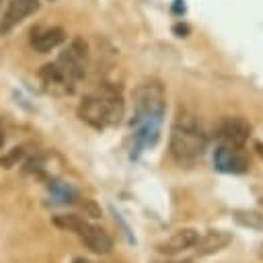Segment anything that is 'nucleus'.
Here are the masks:
<instances>
[{
	"label": "nucleus",
	"instance_id": "f257e3e1",
	"mask_svg": "<svg viewBox=\"0 0 263 263\" xmlns=\"http://www.w3.org/2000/svg\"><path fill=\"white\" fill-rule=\"evenodd\" d=\"M134 127L138 148H150L158 142L162 117L166 111V95L158 80H144L134 92Z\"/></svg>",
	"mask_w": 263,
	"mask_h": 263
},
{
	"label": "nucleus",
	"instance_id": "f03ea898",
	"mask_svg": "<svg viewBox=\"0 0 263 263\" xmlns=\"http://www.w3.org/2000/svg\"><path fill=\"white\" fill-rule=\"evenodd\" d=\"M208 138L195 115L179 111L171 127V154L179 164H193L201 158Z\"/></svg>",
	"mask_w": 263,
	"mask_h": 263
},
{
	"label": "nucleus",
	"instance_id": "7ed1b4c3",
	"mask_svg": "<svg viewBox=\"0 0 263 263\" xmlns=\"http://www.w3.org/2000/svg\"><path fill=\"white\" fill-rule=\"evenodd\" d=\"M78 117L95 129L113 127L123 117V99L115 88H101L86 95L78 105Z\"/></svg>",
	"mask_w": 263,
	"mask_h": 263
},
{
	"label": "nucleus",
	"instance_id": "20e7f679",
	"mask_svg": "<svg viewBox=\"0 0 263 263\" xmlns=\"http://www.w3.org/2000/svg\"><path fill=\"white\" fill-rule=\"evenodd\" d=\"M86 43L82 41V39H72V43L60 53V58H58V66H60V70L76 84L78 80H82L84 78V72H86Z\"/></svg>",
	"mask_w": 263,
	"mask_h": 263
},
{
	"label": "nucleus",
	"instance_id": "39448f33",
	"mask_svg": "<svg viewBox=\"0 0 263 263\" xmlns=\"http://www.w3.org/2000/svg\"><path fill=\"white\" fill-rule=\"evenodd\" d=\"M249 166H251V160L242 152V148L220 144L214 150V168L224 175H245Z\"/></svg>",
	"mask_w": 263,
	"mask_h": 263
},
{
	"label": "nucleus",
	"instance_id": "423d86ee",
	"mask_svg": "<svg viewBox=\"0 0 263 263\" xmlns=\"http://www.w3.org/2000/svg\"><path fill=\"white\" fill-rule=\"evenodd\" d=\"M216 136L222 144L242 148L251 136V125L242 117H224L216 127Z\"/></svg>",
	"mask_w": 263,
	"mask_h": 263
},
{
	"label": "nucleus",
	"instance_id": "0eeeda50",
	"mask_svg": "<svg viewBox=\"0 0 263 263\" xmlns=\"http://www.w3.org/2000/svg\"><path fill=\"white\" fill-rule=\"evenodd\" d=\"M39 10V2L37 0H10L2 18H0V35L10 33L14 27H18L25 18H29L31 14H35Z\"/></svg>",
	"mask_w": 263,
	"mask_h": 263
},
{
	"label": "nucleus",
	"instance_id": "6e6552de",
	"mask_svg": "<svg viewBox=\"0 0 263 263\" xmlns=\"http://www.w3.org/2000/svg\"><path fill=\"white\" fill-rule=\"evenodd\" d=\"M74 234H78L80 240H82L92 253L105 255V253H109V251L113 249V240H111V236H109L101 226L90 224V222H86L84 218L78 222Z\"/></svg>",
	"mask_w": 263,
	"mask_h": 263
},
{
	"label": "nucleus",
	"instance_id": "1a4fd4ad",
	"mask_svg": "<svg viewBox=\"0 0 263 263\" xmlns=\"http://www.w3.org/2000/svg\"><path fill=\"white\" fill-rule=\"evenodd\" d=\"M39 78H41V82H43V88L49 92V95H58V97H62V95H70L72 90H74V82L60 70V66L53 62V64H45L43 68H41V72H39Z\"/></svg>",
	"mask_w": 263,
	"mask_h": 263
},
{
	"label": "nucleus",
	"instance_id": "9d476101",
	"mask_svg": "<svg viewBox=\"0 0 263 263\" xmlns=\"http://www.w3.org/2000/svg\"><path fill=\"white\" fill-rule=\"evenodd\" d=\"M197 238H199V232L195 228H181V230L173 232L166 240H162L158 245V251L164 253V255H177L181 251L193 249V245H195Z\"/></svg>",
	"mask_w": 263,
	"mask_h": 263
},
{
	"label": "nucleus",
	"instance_id": "9b49d317",
	"mask_svg": "<svg viewBox=\"0 0 263 263\" xmlns=\"http://www.w3.org/2000/svg\"><path fill=\"white\" fill-rule=\"evenodd\" d=\"M66 41V33L60 27H47V29H39L33 33L31 37V47L39 53H47L51 49H55L58 45H62Z\"/></svg>",
	"mask_w": 263,
	"mask_h": 263
},
{
	"label": "nucleus",
	"instance_id": "f8f14e48",
	"mask_svg": "<svg viewBox=\"0 0 263 263\" xmlns=\"http://www.w3.org/2000/svg\"><path fill=\"white\" fill-rule=\"evenodd\" d=\"M230 240H232V236L228 232H224V230H208L203 236H199L195 240L193 249H195V253L199 257H205V255H212V253L222 251L224 247L230 245Z\"/></svg>",
	"mask_w": 263,
	"mask_h": 263
},
{
	"label": "nucleus",
	"instance_id": "ddd939ff",
	"mask_svg": "<svg viewBox=\"0 0 263 263\" xmlns=\"http://www.w3.org/2000/svg\"><path fill=\"white\" fill-rule=\"evenodd\" d=\"M234 220L242 226L255 228V230H263V216L257 212H245V210H236L234 212Z\"/></svg>",
	"mask_w": 263,
	"mask_h": 263
},
{
	"label": "nucleus",
	"instance_id": "4468645a",
	"mask_svg": "<svg viewBox=\"0 0 263 263\" xmlns=\"http://www.w3.org/2000/svg\"><path fill=\"white\" fill-rule=\"evenodd\" d=\"M187 31H189V29H187L185 25H183V27H181V25H177V27H175V33H181L179 37H185V33H187Z\"/></svg>",
	"mask_w": 263,
	"mask_h": 263
},
{
	"label": "nucleus",
	"instance_id": "2eb2a0df",
	"mask_svg": "<svg viewBox=\"0 0 263 263\" xmlns=\"http://www.w3.org/2000/svg\"><path fill=\"white\" fill-rule=\"evenodd\" d=\"M255 150H257V152H259V156L263 158V142H257V144H255Z\"/></svg>",
	"mask_w": 263,
	"mask_h": 263
},
{
	"label": "nucleus",
	"instance_id": "dca6fc26",
	"mask_svg": "<svg viewBox=\"0 0 263 263\" xmlns=\"http://www.w3.org/2000/svg\"><path fill=\"white\" fill-rule=\"evenodd\" d=\"M4 142H6V136H4V132H2V129H0V148H2V146H4Z\"/></svg>",
	"mask_w": 263,
	"mask_h": 263
},
{
	"label": "nucleus",
	"instance_id": "f3484780",
	"mask_svg": "<svg viewBox=\"0 0 263 263\" xmlns=\"http://www.w3.org/2000/svg\"><path fill=\"white\" fill-rule=\"evenodd\" d=\"M72 263H92V261H88V259H82V257H78V259H74Z\"/></svg>",
	"mask_w": 263,
	"mask_h": 263
},
{
	"label": "nucleus",
	"instance_id": "a211bd4d",
	"mask_svg": "<svg viewBox=\"0 0 263 263\" xmlns=\"http://www.w3.org/2000/svg\"><path fill=\"white\" fill-rule=\"evenodd\" d=\"M173 263H191V261H173Z\"/></svg>",
	"mask_w": 263,
	"mask_h": 263
},
{
	"label": "nucleus",
	"instance_id": "6ab92c4d",
	"mask_svg": "<svg viewBox=\"0 0 263 263\" xmlns=\"http://www.w3.org/2000/svg\"><path fill=\"white\" fill-rule=\"evenodd\" d=\"M0 6H2V0H0Z\"/></svg>",
	"mask_w": 263,
	"mask_h": 263
}]
</instances>
